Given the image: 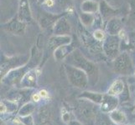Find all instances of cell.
Here are the masks:
<instances>
[{
    "label": "cell",
    "mask_w": 135,
    "mask_h": 125,
    "mask_svg": "<svg viewBox=\"0 0 135 125\" xmlns=\"http://www.w3.org/2000/svg\"><path fill=\"white\" fill-rule=\"evenodd\" d=\"M94 37H95V39L97 40L102 41V39H104V33L102 30H97V31H95V33H94Z\"/></svg>",
    "instance_id": "2e32d148"
},
{
    "label": "cell",
    "mask_w": 135,
    "mask_h": 125,
    "mask_svg": "<svg viewBox=\"0 0 135 125\" xmlns=\"http://www.w3.org/2000/svg\"><path fill=\"white\" fill-rule=\"evenodd\" d=\"M18 118H20V119L21 123L24 124V125H34L35 124L33 118H32L31 115L25 116V117H20L18 116Z\"/></svg>",
    "instance_id": "9a60e30c"
},
{
    "label": "cell",
    "mask_w": 135,
    "mask_h": 125,
    "mask_svg": "<svg viewBox=\"0 0 135 125\" xmlns=\"http://www.w3.org/2000/svg\"><path fill=\"white\" fill-rule=\"evenodd\" d=\"M108 114L111 119L118 125H123L127 122L126 115H125L123 112H122V111H120L118 109H115L113 111H112V112L108 113Z\"/></svg>",
    "instance_id": "9c48e42d"
},
{
    "label": "cell",
    "mask_w": 135,
    "mask_h": 125,
    "mask_svg": "<svg viewBox=\"0 0 135 125\" xmlns=\"http://www.w3.org/2000/svg\"><path fill=\"white\" fill-rule=\"evenodd\" d=\"M68 125H85V124L82 123L81 121H79L78 119H73L71 122L68 123Z\"/></svg>",
    "instance_id": "e0dca14e"
},
{
    "label": "cell",
    "mask_w": 135,
    "mask_h": 125,
    "mask_svg": "<svg viewBox=\"0 0 135 125\" xmlns=\"http://www.w3.org/2000/svg\"><path fill=\"white\" fill-rule=\"evenodd\" d=\"M68 79L72 85L77 88H85L88 83V76L86 73L76 67H66Z\"/></svg>",
    "instance_id": "3957f363"
},
{
    "label": "cell",
    "mask_w": 135,
    "mask_h": 125,
    "mask_svg": "<svg viewBox=\"0 0 135 125\" xmlns=\"http://www.w3.org/2000/svg\"><path fill=\"white\" fill-rule=\"evenodd\" d=\"M124 89V83L121 79L115 80L113 84L111 85L110 89L108 91V94L113 96H117L121 94Z\"/></svg>",
    "instance_id": "30bf717a"
},
{
    "label": "cell",
    "mask_w": 135,
    "mask_h": 125,
    "mask_svg": "<svg viewBox=\"0 0 135 125\" xmlns=\"http://www.w3.org/2000/svg\"><path fill=\"white\" fill-rule=\"evenodd\" d=\"M114 68L115 71L120 74H129L132 71V63L130 61V58L126 54L120 56L115 61Z\"/></svg>",
    "instance_id": "277c9868"
},
{
    "label": "cell",
    "mask_w": 135,
    "mask_h": 125,
    "mask_svg": "<svg viewBox=\"0 0 135 125\" xmlns=\"http://www.w3.org/2000/svg\"><path fill=\"white\" fill-rule=\"evenodd\" d=\"M41 99V96L40 94V93H37V94H34L32 95V100L34 102H39Z\"/></svg>",
    "instance_id": "ac0fdd59"
},
{
    "label": "cell",
    "mask_w": 135,
    "mask_h": 125,
    "mask_svg": "<svg viewBox=\"0 0 135 125\" xmlns=\"http://www.w3.org/2000/svg\"><path fill=\"white\" fill-rule=\"evenodd\" d=\"M104 94H99V93H93V92H84L79 96V99H87L95 104H101L103 101Z\"/></svg>",
    "instance_id": "52a82bcc"
},
{
    "label": "cell",
    "mask_w": 135,
    "mask_h": 125,
    "mask_svg": "<svg viewBox=\"0 0 135 125\" xmlns=\"http://www.w3.org/2000/svg\"><path fill=\"white\" fill-rule=\"evenodd\" d=\"M37 73L35 70H30L23 76L20 84L24 88H35L36 86Z\"/></svg>",
    "instance_id": "8992f818"
},
{
    "label": "cell",
    "mask_w": 135,
    "mask_h": 125,
    "mask_svg": "<svg viewBox=\"0 0 135 125\" xmlns=\"http://www.w3.org/2000/svg\"><path fill=\"white\" fill-rule=\"evenodd\" d=\"M40 94L41 96V98H47L48 97V92L45 90V89H42L40 91Z\"/></svg>",
    "instance_id": "d6986e66"
},
{
    "label": "cell",
    "mask_w": 135,
    "mask_h": 125,
    "mask_svg": "<svg viewBox=\"0 0 135 125\" xmlns=\"http://www.w3.org/2000/svg\"><path fill=\"white\" fill-rule=\"evenodd\" d=\"M51 119V113L50 108L43 107L41 108L39 112V120L42 124L49 123Z\"/></svg>",
    "instance_id": "7c38bea8"
},
{
    "label": "cell",
    "mask_w": 135,
    "mask_h": 125,
    "mask_svg": "<svg viewBox=\"0 0 135 125\" xmlns=\"http://www.w3.org/2000/svg\"><path fill=\"white\" fill-rule=\"evenodd\" d=\"M118 105V99L117 97L107 94H104L103 101L100 104V110L103 113H108L112 112V111L117 109Z\"/></svg>",
    "instance_id": "5b68a950"
},
{
    "label": "cell",
    "mask_w": 135,
    "mask_h": 125,
    "mask_svg": "<svg viewBox=\"0 0 135 125\" xmlns=\"http://www.w3.org/2000/svg\"><path fill=\"white\" fill-rule=\"evenodd\" d=\"M61 117H62V120L66 123L68 124L69 122H71V120H73V114L71 113V112H70L67 109L64 108L62 111V114H61Z\"/></svg>",
    "instance_id": "5bb4252c"
},
{
    "label": "cell",
    "mask_w": 135,
    "mask_h": 125,
    "mask_svg": "<svg viewBox=\"0 0 135 125\" xmlns=\"http://www.w3.org/2000/svg\"><path fill=\"white\" fill-rule=\"evenodd\" d=\"M132 125H135V124H132Z\"/></svg>",
    "instance_id": "7402d4cb"
},
{
    "label": "cell",
    "mask_w": 135,
    "mask_h": 125,
    "mask_svg": "<svg viewBox=\"0 0 135 125\" xmlns=\"http://www.w3.org/2000/svg\"><path fill=\"white\" fill-rule=\"evenodd\" d=\"M35 109V105L33 103H26L24 104L18 110V116L20 117H25L31 115Z\"/></svg>",
    "instance_id": "4fadbf2b"
},
{
    "label": "cell",
    "mask_w": 135,
    "mask_h": 125,
    "mask_svg": "<svg viewBox=\"0 0 135 125\" xmlns=\"http://www.w3.org/2000/svg\"><path fill=\"white\" fill-rule=\"evenodd\" d=\"M45 3L46 6L52 7L54 5V0H45Z\"/></svg>",
    "instance_id": "ffe728a7"
},
{
    "label": "cell",
    "mask_w": 135,
    "mask_h": 125,
    "mask_svg": "<svg viewBox=\"0 0 135 125\" xmlns=\"http://www.w3.org/2000/svg\"><path fill=\"white\" fill-rule=\"evenodd\" d=\"M97 111L95 104L82 99L75 108V116L76 119L85 125H95Z\"/></svg>",
    "instance_id": "6da1fadb"
},
{
    "label": "cell",
    "mask_w": 135,
    "mask_h": 125,
    "mask_svg": "<svg viewBox=\"0 0 135 125\" xmlns=\"http://www.w3.org/2000/svg\"><path fill=\"white\" fill-rule=\"evenodd\" d=\"M95 125H118L111 119L108 113L101 112L97 113Z\"/></svg>",
    "instance_id": "8fae6325"
},
{
    "label": "cell",
    "mask_w": 135,
    "mask_h": 125,
    "mask_svg": "<svg viewBox=\"0 0 135 125\" xmlns=\"http://www.w3.org/2000/svg\"><path fill=\"white\" fill-rule=\"evenodd\" d=\"M0 124H1V125H5V123H4V122H3V121H2V120H1V123H0Z\"/></svg>",
    "instance_id": "44dd1931"
},
{
    "label": "cell",
    "mask_w": 135,
    "mask_h": 125,
    "mask_svg": "<svg viewBox=\"0 0 135 125\" xmlns=\"http://www.w3.org/2000/svg\"><path fill=\"white\" fill-rule=\"evenodd\" d=\"M17 110V104L12 100H2L0 103V112L1 114L13 113Z\"/></svg>",
    "instance_id": "ba28073f"
},
{
    "label": "cell",
    "mask_w": 135,
    "mask_h": 125,
    "mask_svg": "<svg viewBox=\"0 0 135 125\" xmlns=\"http://www.w3.org/2000/svg\"><path fill=\"white\" fill-rule=\"evenodd\" d=\"M73 60V65L84 71L88 76V79L92 82V84H95L97 81V78H98V69L97 66L91 62L87 61L83 57L78 58L75 56Z\"/></svg>",
    "instance_id": "7a4b0ae2"
}]
</instances>
